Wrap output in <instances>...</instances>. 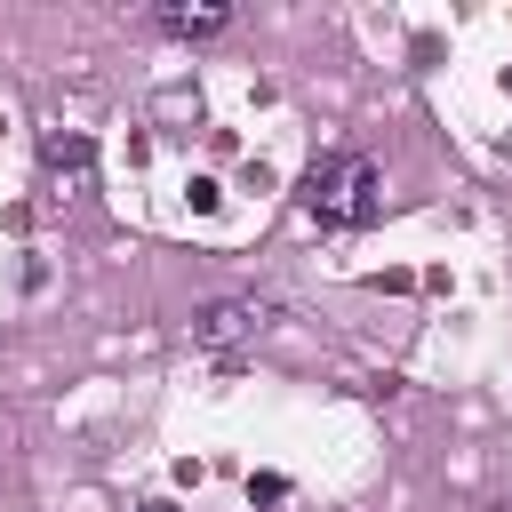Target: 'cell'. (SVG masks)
Masks as SVG:
<instances>
[{
	"mask_svg": "<svg viewBox=\"0 0 512 512\" xmlns=\"http://www.w3.org/2000/svg\"><path fill=\"white\" fill-rule=\"evenodd\" d=\"M264 320H272V304H264V296H216V304H200V312H192V344H200V352H240Z\"/></svg>",
	"mask_w": 512,
	"mask_h": 512,
	"instance_id": "obj_2",
	"label": "cell"
},
{
	"mask_svg": "<svg viewBox=\"0 0 512 512\" xmlns=\"http://www.w3.org/2000/svg\"><path fill=\"white\" fill-rule=\"evenodd\" d=\"M304 208H312L320 224H336V232L376 224V208H384V176H376V160H368V152H328V160H312V176H304Z\"/></svg>",
	"mask_w": 512,
	"mask_h": 512,
	"instance_id": "obj_1",
	"label": "cell"
},
{
	"mask_svg": "<svg viewBox=\"0 0 512 512\" xmlns=\"http://www.w3.org/2000/svg\"><path fill=\"white\" fill-rule=\"evenodd\" d=\"M280 496H288L280 472H256V480H248V504H280Z\"/></svg>",
	"mask_w": 512,
	"mask_h": 512,
	"instance_id": "obj_5",
	"label": "cell"
},
{
	"mask_svg": "<svg viewBox=\"0 0 512 512\" xmlns=\"http://www.w3.org/2000/svg\"><path fill=\"white\" fill-rule=\"evenodd\" d=\"M40 160H48V184H56L48 200H56V208H72V200L88 192V168H96V144H88L80 128H48V136H40Z\"/></svg>",
	"mask_w": 512,
	"mask_h": 512,
	"instance_id": "obj_3",
	"label": "cell"
},
{
	"mask_svg": "<svg viewBox=\"0 0 512 512\" xmlns=\"http://www.w3.org/2000/svg\"><path fill=\"white\" fill-rule=\"evenodd\" d=\"M160 24H168L176 40H208V32L232 24V8H216V0H208V8H160Z\"/></svg>",
	"mask_w": 512,
	"mask_h": 512,
	"instance_id": "obj_4",
	"label": "cell"
},
{
	"mask_svg": "<svg viewBox=\"0 0 512 512\" xmlns=\"http://www.w3.org/2000/svg\"><path fill=\"white\" fill-rule=\"evenodd\" d=\"M136 512H176V504H168V496H152V504H136Z\"/></svg>",
	"mask_w": 512,
	"mask_h": 512,
	"instance_id": "obj_6",
	"label": "cell"
}]
</instances>
